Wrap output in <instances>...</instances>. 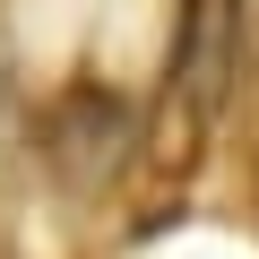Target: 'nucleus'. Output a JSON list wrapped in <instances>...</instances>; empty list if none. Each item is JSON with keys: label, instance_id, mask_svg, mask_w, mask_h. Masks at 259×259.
Returning <instances> with one entry per match:
<instances>
[{"label": "nucleus", "instance_id": "obj_1", "mask_svg": "<svg viewBox=\"0 0 259 259\" xmlns=\"http://www.w3.org/2000/svg\"><path fill=\"white\" fill-rule=\"evenodd\" d=\"M242 69V0H182V44H173V95L207 130L225 87Z\"/></svg>", "mask_w": 259, "mask_h": 259}]
</instances>
